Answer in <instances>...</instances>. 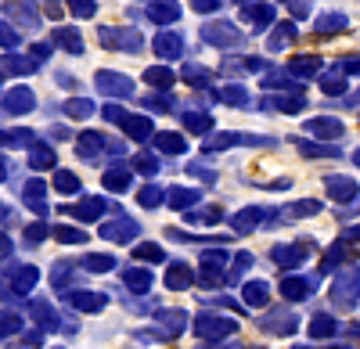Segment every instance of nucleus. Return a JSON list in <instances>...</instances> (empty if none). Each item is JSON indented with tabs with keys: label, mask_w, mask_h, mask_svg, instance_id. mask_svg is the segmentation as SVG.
<instances>
[{
	"label": "nucleus",
	"mask_w": 360,
	"mask_h": 349,
	"mask_svg": "<svg viewBox=\"0 0 360 349\" xmlns=\"http://www.w3.org/2000/svg\"><path fill=\"white\" fill-rule=\"evenodd\" d=\"M332 331H335V324L328 321V317H317L314 321V335H332Z\"/></svg>",
	"instance_id": "nucleus-1"
}]
</instances>
